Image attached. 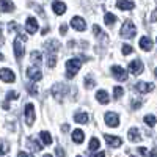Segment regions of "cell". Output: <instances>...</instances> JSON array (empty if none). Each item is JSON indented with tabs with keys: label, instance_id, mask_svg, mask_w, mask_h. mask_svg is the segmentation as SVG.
<instances>
[{
	"label": "cell",
	"instance_id": "cell-36",
	"mask_svg": "<svg viewBox=\"0 0 157 157\" xmlns=\"http://www.w3.org/2000/svg\"><path fill=\"white\" fill-rule=\"evenodd\" d=\"M27 88H29V93H30L32 96H36V91H38V90H36V86H35L33 83H29Z\"/></svg>",
	"mask_w": 157,
	"mask_h": 157
},
{
	"label": "cell",
	"instance_id": "cell-52",
	"mask_svg": "<svg viewBox=\"0 0 157 157\" xmlns=\"http://www.w3.org/2000/svg\"><path fill=\"white\" fill-rule=\"evenodd\" d=\"M77 157H82V155H77Z\"/></svg>",
	"mask_w": 157,
	"mask_h": 157
},
{
	"label": "cell",
	"instance_id": "cell-34",
	"mask_svg": "<svg viewBox=\"0 0 157 157\" xmlns=\"http://www.w3.org/2000/svg\"><path fill=\"white\" fill-rule=\"evenodd\" d=\"M94 86V80L91 77H85V88L90 90V88H93Z\"/></svg>",
	"mask_w": 157,
	"mask_h": 157
},
{
	"label": "cell",
	"instance_id": "cell-19",
	"mask_svg": "<svg viewBox=\"0 0 157 157\" xmlns=\"http://www.w3.org/2000/svg\"><path fill=\"white\" fill-rule=\"evenodd\" d=\"M96 99L101 102V104H109V94H107V91H104V90H99L98 93H96Z\"/></svg>",
	"mask_w": 157,
	"mask_h": 157
},
{
	"label": "cell",
	"instance_id": "cell-41",
	"mask_svg": "<svg viewBox=\"0 0 157 157\" xmlns=\"http://www.w3.org/2000/svg\"><path fill=\"white\" fill-rule=\"evenodd\" d=\"M157 21V8L152 11V14H151V22H155Z\"/></svg>",
	"mask_w": 157,
	"mask_h": 157
},
{
	"label": "cell",
	"instance_id": "cell-5",
	"mask_svg": "<svg viewBox=\"0 0 157 157\" xmlns=\"http://www.w3.org/2000/svg\"><path fill=\"white\" fill-rule=\"evenodd\" d=\"M27 77L29 78H32L33 82H38V80H41V77H43V72H41V69H39V66H30V68H27Z\"/></svg>",
	"mask_w": 157,
	"mask_h": 157
},
{
	"label": "cell",
	"instance_id": "cell-3",
	"mask_svg": "<svg viewBox=\"0 0 157 157\" xmlns=\"http://www.w3.org/2000/svg\"><path fill=\"white\" fill-rule=\"evenodd\" d=\"M66 93H68V86L64 85V83H57V85L52 86V96H54L58 102L63 101V98H64V94H66Z\"/></svg>",
	"mask_w": 157,
	"mask_h": 157
},
{
	"label": "cell",
	"instance_id": "cell-47",
	"mask_svg": "<svg viewBox=\"0 0 157 157\" xmlns=\"http://www.w3.org/2000/svg\"><path fill=\"white\" fill-rule=\"evenodd\" d=\"M0 44H3V35H2V29H0Z\"/></svg>",
	"mask_w": 157,
	"mask_h": 157
},
{
	"label": "cell",
	"instance_id": "cell-40",
	"mask_svg": "<svg viewBox=\"0 0 157 157\" xmlns=\"http://www.w3.org/2000/svg\"><path fill=\"white\" fill-rule=\"evenodd\" d=\"M55 152H57V155H58V157H64V152H63V149H61L60 146H57Z\"/></svg>",
	"mask_w": 157,
	"mask_h": 157
},
{
	"label": "cell",
	"instance_id": "cell-26",
	"mask_svg": "<svg viewBox=\"0 0 157 157\" xmlns=\"http://www.w3.org/2000/svg\"><path fill=\"white\" fill-rule=\"evenodd\" d=\"M55 64H57V57H55V54L47 52V66H49V68H54Z\"/></svg>",
	"mask_w": 157,
	"mask_h": 157
},
{
	"label": "cell",
	"instance_id": "cell-49",
	"mask_svg": "<svg viewBox=\"0 0 157 157\" xmlns=\"http://www.w3.org/2000/svg\"><path fill=\"white\" fill-rule=\"evenodd\" d=\"M44 157H52V155H50V154H46V155H44Z\"/></svg>",
	"mask_w": 157,
	"mask_h": 157
},
{
	"label": "cell",
	"instance_id": "cell-7",
	"mask_svg": "<svg viewBox=\"0 0 157 157\" xmlns=\"http://www.w3.org/2000/svg\"><path fill=\"white\" fill-rule=\"evenodd\" d=\"M0 80H3L6 83H13V82L16 80V75H14V72H13V71L3 68V69H0Z\"/></svg>",
	"mask_w": 157,
	"mask_h": 157
},
{
	"label": "cell",
	"instance_id": "cell-12",
	"mask_svg": "<svg viewBox=\"0 0 157 157\" xmlns=\"http://www.w3.org/2000/svg\"><path fill=\"white\" fill-rule=\"evenodd\" d=\"M13 47H14V54H16V58L17 60H21L22 57H24V44H22V39L21 38H17V39H14V44H13Z\"/></svg>",
	"mask_w": 157,
	"mask_h": 157
},
{
	"label": "cell",
	"instance_id": "cell-42",
	"mask_svg": "<svg viewBox=\"0 0 157 157\" xmlns=\"http://www.w3.org/2000/svg\"><path fill=\"white\" fill-rule=\"evenodd\" d=\"M17 157H33L32 154H27V152H24V151H21L19 154H17Z\"/></svg>",
	"mask_w": 157,
	"mask_h": 157
},
{
	"label": "cell",
	"instance_id": "cell-6",
	"mask_svg": "<svg viewBox=\"0 0 157 157\" xmlns=\"http://www.w3.org/2000/svg\"><path fill=\"white\" fill-rule=\"evenodd\" d=\"M104 120H105V124H107V126H110V127H118V126H120V118H118V115H116V113H113V112L105 113Z\"/></svg>",
	"mask_w": 157,
	"mask_h": 157
},
{
	"label": "cell",
	"instance_id": "cell-50",
	"mask_svg": "<svg viewBox=\"0 0 157 157\" xmlns=\"http://www.w3.org/2000/svg\"><path fill=\"white\" fill-rule=\"evenodd\" d=\"M0 60H3V55L2 54H0Z\"/></svg>",
	"mask_w": 157,
	"mask_h": 157
},
{
	"label": "cell",
	"instance_id": "cell-1",
	"mask_svg": "<svg viewBox=\"0 0 157 157\" xmlns=\"http://www.w3.org/2000/svg\"><path fill=\"white\" fill-rule=\"evenodd\" d=\"M88 60V57H80V58H71L66 61V78H74V75L80 71L82 61Z\"/></svg>",
	"mask_w": 157,
	"mask_h": 157
},
{
	"label": "cell",
	"instance_id": "cell-14",
	"mask_svg": "<svg viewBox=\"0 0 157 157\" xmlns=\"http://www.w3.org/2000/svg\"><path fill=\"white\" fill-rule=\"evenodd\" d=\"M25 30H27L29 33H35L38 30V22L33 16L27 17V22H25Z\"/></svg>",
	"mask_w": 157,
	"mask_h": 157
},
{
	"label": "cell",
	"instance_id": "cell-37",
	"mask_svg": "<svg viewBox=\"0 0 157 157\" xmlns=\"http://www.w3.org/2000/svg\"><path fill=\"white\" fill-rule=\"evenodd\" d=\"M19 94L16 93V91H10V93L6 94V101H11V99H17Z\"/></svg>",
	"mask_w": 157,
	"mask_h": 157
},
{
	"label": "cell",
	"instance_id": "cell-22",
	"mask_svg": "<svg viewBox=\"0 0 157 157\" xmlns=\"http://www.w3.org/2000/svg\"><path fill=\"white\" fill-rule=\"evenodd\" d=\"M46 49H47V52H52V54H55V52L60 49V43L58 41H49V43H46Z\"/></svg>",
	"mask_w": 157,
	"mask_h": 157
},
{
	"label": "cell",
	"instance_id": "cell-28",
	"mask_svg": "<svg viewBox=\"0 0 157 157\" xmlns=\"http://www.w3.org/2000/svg\"><path fill=\"white\" fill-rule=\"evenodd\" d=\"M39 137H41V140L44 141V145H50L52 143V137H50V134L47 132V130H43V132L39 134Z\"/></svg>",
	"mask_w": 157,
	"mask_h": 157
},
{
	"label": "cell",
	"instance_id": "cell-44",
	"mask_svg": "<svg viewBox=\"0 0 157 157\" xmlns=\"http://www.w3.org/2000/svg\"><path fill=\"white\" fill-rule=\"evenodd\" d=\"M138 152H140L141 155H145V154H146V148H138Z\"/></svg>",
	"mask_w": 157,
	"mask_h": 157
},
{
	"label": "cell",
	"instance_id": "cell-48",
	"mask_svg": "<svg viewBox=\"0 0 157 157\" xmlns=\"http://www.w3.org/2000/svg\"><path fill=\"white\" fill-rule=\"evenodd\" d=\"M154 74H155V77H157V68H155V71H154Z\"/></svg>",
	"mask_w": 157,
	"mask_h": 157
},
{
	"label": "cell",
	"instance_id": "cell-25",
	"mask_svg": "<svg viewBox=\"0 0 157 157\" xmlns=\"http://www.w3.org/2000/svg\"><path fill=\"white\" fill-rule=\"evenodd\" d=\"M30 58H32V61H33V64L35 66H39V64H41V54H39V52H32V55H30Z\"/></svg>",
	"mask_w": 157,
	"mask_h": 157
},
{
	"label": "cell",
	"instance_id": "cell-10",
	"mask_svg": "<svg viewBox=\"0 0 157 157\" xmlns=\"http://www.w3.org/2000/svg\"><path fill=\"white\" fill-rule=\"evenodd\" d=\"M129 71L132 72L134 75H138L143 72V63L140 60H134V61H130L129 63Z\"/></svg>",
	"mask_w": 157,
	"mask_h": 157
},
{
	"label": "cell",
	"instance_id": "cell-2",
	"mask_svg": "<svg viewBox=\"0 0 157 157\" xmlns=\"http://www.w3.org/2000/svg\"><path fill=\"white\" fill-rule=\"evenodd\" d=\"M135 35H137L135 25L130 22V21H126V22L123 24V27H121V36H123V38H127V39H132Z\"/></svg>",
	"mask_w": 157,
	"mask_h": 157
},
{
	"label": "cell",
	"instance_id": "cell-38",
	"mask_svg": "<svg viewBox=\"0 0 157 157\" xmlns=\"http://www.w3.org/2000/svg\"><path fill=\"white\" fill-rule=\"evenodd\" d=\"M140 107H141V101H132V109L134 110H137Z\"/></svg>",
	"mask_w": 157,
	"mask_h": 157
},
{
	"label": "cell",
	"instance_id": "cell-4",
	"mask_svg": "<svg viewBox=\"0 0 157 157\" xmlns=\"http://www.w3.org/2000/svg\"><path fill=\"white\" fill-rule=\"evenodd\" d=\"M24 115H25V124H27V126H33V123H35V105H33V104L29 102L27 105H25Z\"/></svg>",
	"mask_w": 157,
	"mask_h": 157
},
{
	"label": "cell",
	"instance_id": "cell-23",
	"mask_svg": "<svg viewBox=\"0 0 157 157\" xmlns=\"http://www.w3.org/2000/svg\"><path fill=\"white\" fill-rule=\"evenodd\" d=\"M74 120H75V123H80V124H85V123H88V115H86L85 112H80V113H75V116H74Z\"/></svg>",
	"mask_w": 157,
	"mask_h": 157
},
{
	"label": "cell",
	"instance_id": "cell-30",
	"mask_svg": "<svg viewBox=\"0 0 157 157\" xmlns=\"http://www.w3.org/2000/svg\"><path fill=\"white\" fill-rule=\"evenodd\" d=\"M145 123L148 124V126H155V123H157V120H155V116L154 115H146L145 116Z\"/></svg>",
	"mask_w": 157,
	"mask_h": 157
},
{
	"label": "cell",
	"instance_id": "cell-9",
	"mask_svg": "<svg viewBox=\"0 0 157 157\" xmlns=\"http://www.w3.org/2000/svg\"><path fill=\"white\" fill-rule=\"evenodd\" d=\"M104 138H105L107 145H109L110 148H120V146L123 145V140H121L120 137H113V135L105 134V135H104Z\"/></svg>",
	"mask_w": 157,
	"mask_h": 157
},
{
	"label": "cell",
	"instance_id": "cell-11",
	"mask_svg": "<svg viewBox=\"0 0 157 157\" xmlns=\"http://www.w3.org/2000/svg\"><path fill=\"white\" fill-rule=\"evenodd\" d=\"M71 27L75 29V30H78V32H83V30L86 29V24H85V21H83L82 17L75 16V17H72V21H71Z\"/></svg>",
	"mask_w": 157,
	"mask_h": 157
},
{
	"label": "cell",
	"instance_id": "cell-35",
	"mask_svg": "<svg viewBox=\"0 0 157 157\" xmlns=\"http://www.w3.org/2000/svg\"><path fill=\"white\" fill-rule=\"evenodd\" d=\"M132 52H134L132 46H129V44H124V46H123V54H124V55H130Z\"/></svg>",
	"mask_w": 157,
	"mask_h": 157
},
{
	"label": "cell",
	"instance_id": "cell-31",
	"mask_svg": "<svg viewBox=\"0 0 157 157\" xmlns=\"http://www.w3.org/2000/svg\"><path fill=\"white\" fill-rule=\"evenodd\" d=\"M99 145H101V143H99V140H98V138H91L88 149H90V151H96V149L99 148Z\"/></svg>",
	"mask_w": 157,
	"mask_h": 157
},
{
	"label": "cell",
	"instance_id": "cell-51",
	"mask_svg": "<svg viewBox=\"0 0 157 157\" xmlns=\"http://www.w3.org/2000/svg\"><path fill=\"white\" fill-rule=\"evenodd\" d=\"M130 157H135V155H130Z\"/></svg>",
	"mask_w": 157,
	"mask_h": 157
},
{
	"label": "cell",
	"instance_id": "cell-15",
	"mask_svg": "<svg viewBox=\"0 0 157 157\" xmlns=\"http://www.w3.org/2000/svg\"><path fill=\"white\" fill-rule=\"evenodd\" d=\"M14 10V3L11 0H0V13H11Z\"/></svg>",
	"mask_w": 157,
	"mask_h": 157
},
{
	"label": "cell",
	"instance_id": "cell-13",
	"mask_svg": "<svg viewBox=\"0 0 157 157\" xmlns=\"http://www.w3.org/2000/svg\"><path fill=\"white\" fill-rule=\"evenodd\" d=\"M155 86L154 83H146V82H138L135 83V90L138 91V93H149V91H152Z\"/></svg>",
	"mask_w": 157,
	"mask_h": 157
},
{
	"label": "cell",
	"instance_id": "cell-18",
	"mask_svg": "<svg viewBox=\"0 0 157 157\" xmlns=\"http://www.w3.org/2000/svg\"><path fill=\"white\" fill-rule=\"evenodd\" d=\"M138 44H140V47H141L143 50H146V52H149V50L152 49V41H151L148 36H143L140 41H138Z\"/></svg>",
	"mask_w": 157,
	"mask_h": 157
},
{
	"label": "cell",
	"instance_id": "cell-21",
	"mask_svg": "<svg viewBox=\"0 0 157 157\" xmlns=\"http://www.w3.org/2000/svg\"><path fill=\"white\" fill-rule=\"evenodd\" d=\"M85 140V135H83V132L80 129H75L74 132H72V141L74 143H82Z\"/></svg>",
	"mask_w": 157,
	"mask_h": 157
},
{
	"label": "cell",
	"instance_id": "cell-43",
	"mask_svg": "<svg viewBox=\"0 0 157 157\" xmlns=\"http://www.w3.org/2000/svg\"><path fill=\"white\" fill-rule=\"evenodd\" d=\"M91 157H105V152H104V151H101V152H98V154H93Z\"/></svg>",
	"mask_w": 157,
	"mask_h": 157
},
{
	"label": "cell",
	"instance_id": "cell-33",
	"mask_svg": "<svg viewBox=\"0 0 157 157\" xmlns=\"http://www.w3.org/2000/svg\"><path fill=\"white\" fill-rule=\"evenodd\" d=\"M8 145H6V143L3 141V140H0V155H2V154H6L8 152Z\"/></svg>",
	"mask_w": 157,
	"mask_h": 157
},
{
	"label": "cell",
	"instance_id": "cell-8",
	"mask_svg": "<svg viewBox=\"0 0 157 157\" xmlns=\"http://www.w3.org/2000/svg\"><path fill=\"white\" fill-rule=\"evenodd\" d=\"M112 74L115 75V78L116 80H120V82H124V80H127V72H126V69H123L121 66H115L112 68Z\"/></svg>",
	"mask_w": 157,
	"mask_h": 157
},
{
	"label": "cell",
	"instance_id": "cell-45",
	"mask_svg": "<svg viewBox=\"0 0 157 157\" xmlns=\"http://www.w3.org/2000/svg\"><path fill=\"white\" fill-rule=\"evenodd\" d=\"M149 157H157V149H154V151L149 154Z\"/></svg>",
	"mask_w": 157,
	"mask_h": 157
},
{
	"label": "cell",
	"instance_id": "cell-46",
	"mask_svg": "<svg viewBox=\"0 0 157 157\" xmlns=\"http://www.w3.org/2000/svg\"><path fill=\"white\" fill-rule=\"evenodd\" d=\"M68 130H69V126L64 124V126H63V132H68Z\"/></svg>",
	"mask_w": 157,
	"mask_h": 157
},
{
	"label": "cell",
	"instance_id": "cell-16",
	"mask_svg": "<svg viewBox=\"0 0 157 157\" xmlns=\"http://www.w3.org/2000/svg\"><path fill=\"white\" fill-rule=\"evenodd\" d=\"M116 6L120 8V10H123V11H126V10H134L135 3L132 2V0H118Z\"/></svg>",
	"mask_w": 157,
	"mask_h": 157
},
{
	"label": "cell",
	"instance_id": "cell-39",
	"mask_svg": "<svg viewBox=\"0 0 157 157\" xmlns=\"http://www.w3.org/2000/svg\"><path fill=\"white\" fill-rule=\"evenodd\" d=\"M66 32H68V25L63 24L61 27H60V33H61V35H66Z\"/></svg>",
	"mask_w": 157,
	"mask_h": 157
},
{
	"label": "cell",
	"instance_id": "cell-20",
	"mask_svg": "<svg viewBox=\"0 0 157 157\" xmlns=\"http://www.w3.org/2000/svg\"><path fill=\"white\" fill-rule=\"evenodd\" d=\"M127 137H129V140H130V141H140V140H141L138 129H135V127H132V129L129 130V132H127Z\"/></svg>",
	"mask_w": 157,
	"mask_h": 157
},
{
	"label": "cell",
	"instance_id": "cell-29",
	"mask_svg": "<svg viewBox=\"0 0 157 157\" xmlns=\"http://www.w3.org/2000/svg\"><path fill=\"white\" fill-rule=\"evenodd\" d=\"M93 32H94V35H96L99 39H104V41H107V35L104 33V32H101L99 25H94V27H93Z\"/></svg>",
	"mask_w": 157,
	"mask_h": 157
},
{
	"label": "cell",
	"instance_id": "cell-27",
	"mask_svg": "<svg viewBox=\"0 0 157 157\" xmlns=\"http://www.w3.org/2000/svg\"><path fill=\"white\" fill-rule=\"evenodd\" d=\"M104 21H105V24L109 25V27H112V25L116 22V16L112 14V13H107V14L104 16Z\"/></svg>",
	"mask_w": 157,
	"mask_h": 157
},
{
	"label": "cell",
	"instance_id": "cell-24",
	"mask_svg": "<svg viewBox=\"0 0 157 157\" xmlns=\"http://www.w3.org/2000/svg\"><path fill=\"white\" fill-rule=\"evenodd\" d=\"M27 145H29L33 151H41V149H43V145H41V143H38L35 138H29V140H27Z\"/></svg>",
	"mask_w": 157,
	"mask_h": 157
},
{
	"label": "cell",
	"instance_id": "cell-17",
	"mask_svg": "<svg viewBox=\"0 0 157 157\" xmlns=\"http://www.w3.org/2000/svg\"><path fill=\"white\" fill-rule=\"evenodd\" d=\"M52 10H54V13L57 16H61L63 13L66 11V5H64L63 2H58V0H57V2L52 3Z\"/></svg>",
	"mask_w": 157,
	"mask_h": 157
},
{
	"label": "cell",
	"instance_id": "cell-32",
	"mask_svg": "<svg viewBox=\"0 0 157 157\" xmlns=\"http://www.w3.org/2000/svg\"><path fill=\"white\" fill-rule=\"evenodd\" d=\"M123 93H124V90H123L121 86H115V88H113V98H115V99H120V98L123 96Z\"/></svg>",
	"mask_w": 157,
	"mask_h": 157
}]
</instances>
